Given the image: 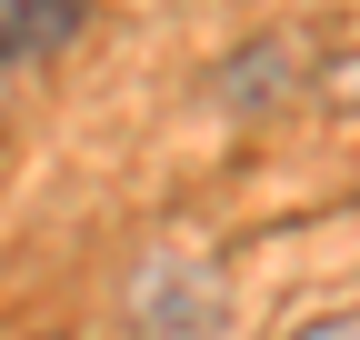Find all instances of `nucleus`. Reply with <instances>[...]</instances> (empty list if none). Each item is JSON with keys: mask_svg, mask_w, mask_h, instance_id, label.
<instances>
[{"mask_svg": "<svg viewBox=\"0 0 360 340\" xmlns=\"http://www.w3.org/2000/svg\"><path fill=\"white\" fill-rule=\"evenodd\" d=\"M141 330H150V340H210V330H220V280H210V261H150V270H141Z\"/></svg>", "mask_w": 360, "mask_h": 340, "instance_id": "obj_1", "label": "nucleus"}, {"mask_svg": "<svg viewBox=\"0 0 360 340\" xmlns=\"http://www.w3.org/2000/svg\"><path fill=\"white\" fill-rule=\"evenodd\" d=\"M70 30H80V0H0V70L70 51Z\"/></svg>", "mask_w": 360, "mask_h": 340, "instance_id": "obj_2", "label": "nucleus"}, {"mask_svg": "<svg viewBox=\"0 0 360 340\" xmlns=\"http://www.w3.org/2000/svg\"><path fill=\"white\" fill-rule=\"evenodd\" d=\"M300 340H360V330H350V320H330V330H300Z\"/></svg>", "mask_w": 360, "mask_h": 340, "instance_id": "obj_3", "label": "nucleus"}]
</instances>
